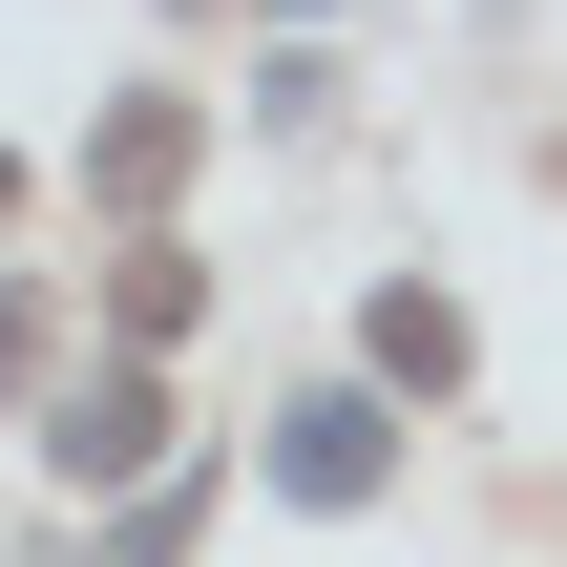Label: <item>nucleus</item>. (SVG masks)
<instances>
[{
	"instance_id": "1",
	"label": "nucleus",
	"mask_w": 567,
	"mask_h": 567,
	"mask_svg": "<svg viewBox=\"0 0 567 567\" xmlns=\"http://www.w3.org/2000/svg\"><path fill=\"white\" fill-rule=\"evenodd\" d=\"M42 463H63V484H147V463H168V379H63Z\"/></svg>"
},
{
	"instance_id": "2",
	"label": "nucleus",
	"mask_w": 567,
	"mask_h": 567,
	"mask_svg": "<svg viewBox=\"0 0 567 567\" xmlns=\"http://www.w3.org/2000/svg\"><path fill=\"white\" fill-rule=\"evenodd\" d=\"M274 484H295V505H379V484H400V421H379V400H295V421H274Z\"/></svg>"
},
{
	"instance_id": "3",
	"label": "nucleus",
	"mask_w": 567,
	"mask_h": 567,
	"mask_svg": "<svg viewBox=\"0 0 567 567\" xmlns=\"http://www.w3.org/2000/svg\"><path fill=\"white\" fill-rule=\"evenodd\" d=\"M168 168H189V105H105V147H84V189H105V210H147Z\"/></svg>"
},
{
	"instance_id": "4",
	"label": "nucleus",
	"mask_w": 567,
	"mask_h": 567,
	"mask_svg": "<svg viewBox=\"0 0 567 567\" xmlns=\"http://www.w3.org/2000/svg\"><path fill=\"white\" fill-rule=\"evenodd\" d=\"M358 337H379V379H421V400H442V379H463V316H442V295H421V274H400V295H379V316H358Z\"/></svg>"
},
{
	"instance_id": "5",
	"label": "nucleus",
	"mask_w": 567,
	"mask_h": 567,
	"mask_svg": "<svg viewBox=\"0 0 567 567\" xmlns=\"http://www.w3.org/2000/svg\"><path fill=\"white\" fill-rule=\"evenodd\" d=\"M0 210H21V147H0Z\"/></svg>"
}]
</instances>
